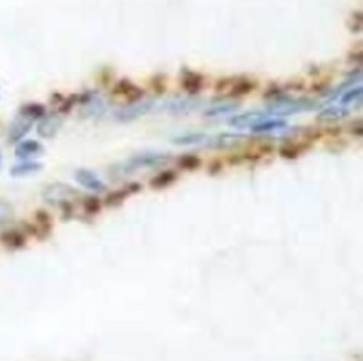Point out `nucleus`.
I'll return each instance as SVG.
<instances>
[{"mask_svg": "<svg viewBox=\"0 0 363 361\" xmlns=\"http://www.w3.org/2000/svg\"><path fill=\"white\" fill-rule=\"evenodd\" d=\"M139 189H141V186L139 184H131L128 188H122L119 191H116V193H112L111 196L108 198V202L109 205H119V202L124 201V199L131 196L133 193H138Z\"/></svg>", "mask_w": 363, "mask_h": 361, "instance_id": "9b49d317", "label": "nucleus"}, {"mask_svg": "<svg viewBox=\"0 0 363 361\" xmlns=\"http://www.w3.org/2000/svg\"><path fill=\"white\" fill-rule=\"evenodd\" d=\"M75 181L86 189L94 191V193H101V191L105 189L104 182L97 177L96 172L89 171V169H77L75 171Z\"/></svg>", "mask_w": 363, "mask_h": 361, "instance_id": "7ed1b4c3", "label": "nucleus"}, {"mask_svg": "<svg viewBox=\"0 0 363 361\" xmlns=\"http://www.w3.org/2000/svg\"><path fill=\"white\" fill-rule=\"evenodd\" d=\"M176 179H178V172L176 171H163L151 179V188L164 189L168 186H171Z\"/></svg>", "mask_w": 363, "mask_h": 361, "instance_id": "6e6552de", "label": "nucleus"}, {"mask_svg": "<svg viewBox=\"0 0 363 361\" xmlns=\"http://www.w3.org/2000/svg\"><path fill=\"white\" fill-rule=\"evenodd\" d=\"M355 97H357V99H362V87L350 89L348 92H345V94L340 97V104L339 105H340V108L347 109V105L355 104Z\"/></svg>", "mask_w": 363, "mask_h": 361, "instance_id": "dca6fc26", "label": "nucleus"}, {"mask_svg": "<svg viewBox=\"0 0 363 361\" xmlns=\"http://www.w3.org/2000/svg\"><path fill=\"white\" fill-rule=\"evenodd\" d=\"M202 84H205V79H202L201 74H194V72H186L181 79V86L188 94H198L201 91Z\"/></svg>", "mask_w": 363, "mask_h": 361, "instance_id": "39448f33", "label": "nucleus"}, {"mask_svg": "<svg viewBox=\"0 0 363 361\" xmlns=\"http://www.w3.org/2000/svg\"><path fill=\"white\" fill-rule=\"evenodd\" d=\"M302 152L303 147L299 146V144H286V146H283L280 149V154L281 157H285V159H295V157H298Z\"/></svg>", "mask_w": 363, "mask_h": 361, "instance_id": "f3484780", "label": "nucleus"}, {"mask_svg": "<svg viewBox=\"0 0 363 361\" xmlns=\"http://www.w3.org/2000/svg\"><path fill=\"white\" fill-rule=\"evenodd\" d=\"M256 87V80H253L250 78H238L233 79V84H231L230 91L226 92V96L230 97H242L250 94V92L255 91Z\"/></svg>", "mask_w": 363, "mask_h": 361, "instance_id": "20e7f679", "label": "nucleus"}, {"mask_svg": "<svg viewBox=\"0 0 363 361\" xmlns=\"http://www.w3.org/2000/svg\"><path fill=\"white\" fill-rule=\"evenodd\" d=\"M178 165L183 171H194V169H198L201 165V159L194 154H184L179 157Z\"/></svg>", "mask_w": 363, "mask_h": 361, "instance_id": "ddd939ff", "label": "nucleus"}, {"mask_svg": "<svg viewBox=\"0 0 363 361\" xmlns=\"http://www.w3.org/2000/svg\"><path fill=\"white\" fill-rule=\"evenodd\" d=\"M12 214H14V211H12L10 205L6 201H0V226L7 224L12 219Z\"/></svg>", "mask_w": 363, "mask_h": 361, "instance_id": "a211bd4d", "label": "nucleus"}, {"mask_svg": "<svg viewBox=\"0 0 363 361\" xmlns=\"http://www.w3.org/2000/svg\"><path fill=\"white\" fill-rule=\"evenodd\" d=\"M75 198H79L77 191L67 184H61V182L50 184L44 191V199L49 205H67V202L74 201Z\"/></svg>", "mask_w": 363, "mask_h": 361, "instance_id": "f257e3e1", "label": "nucleus"}, {"mask_svg": "<svg viewBox=\"0 0 363 361\" xmlns=\"http://www.w3.org/2000/svg\"><path fill=\"white\" fill-rule=\"evenodd\" d=\"M267 119V116L261 112H250V114H243V116H236L235 119H231V126L235 127H253L256 126L258 122L265 121Z\"/></svg>", "mask_w": 363, "mask_h": 361, "instance_id": "0eeeda50", "label": "nucleus"}, {"mask_svg": "<svg viewBox=\"0 0 363 361\" xmlns=\"http://www.w3.org/2000/svg\"><path fill=\"white\" fill-rule=\"evenodd\" d=\"M348 24H350V29H352L353 32H360L362 31V12L357 10L355 14H352Z\"/></svg>", "mask_w": 363, "mask_h": 361, "instance_id": "6ab92c4d", "label": "nucleus"}, {"mask_svg": "<svg viewBox=\"0 0 363 361\" xmlns=\"http://www.w3.org/2000/svg\"><path fill=\"white\" fill-rule=\"evenodd\" d=\"M42 165L39 163H32V161H25V163H20L14 165V168L10 169V174L12 176H29V174H34L37 171H40Z\"/></svg>", "mask_w": 363, "mask_h": 361, "instance_id": "9d476101", "label": "nucleus"}, {"mask_svg": "<svg viewBox=\"0 0 363 361\" xmlns=\"http://www.w3.org/2000/svg\"><path fill=\"white\" fill-rule=\"evenodd\" d=\"M40 151H42V146L39 142L25 141V142L19 144V147H17L15 152L19 157H32V156L39 154Z\"/></svg>", "mask_w": 363, "mask_h": 361, "instance_id": "f8f14e48", "label": "nucleus"}, {"mask_svg": "<svg viewBox=\"0 0 363 361\" xmlns=\"http://www.w3.org/2000/svg\"><path fill=\"white\" fill-rule=\"evenodd\" d=\"M164 159H166V156L163 154H145V156L134 157V159L129 163V165L131 168H147V165L159 164Z\"/></svg>", "mask_w": 363, "mask_h": 361, "instance_id": "1a4fd4ad", "label": "nucleus"}, {"mask_svg": "<svg viewBox=\"0 0 363 361\" xmlns=\"http://www.w3.org/2000/svg\"><path fill=\"white\" fill-rule=\"evenodd\" d=\"M61 117L59 116H47V117H42L39 127H37V131H39V135L42 138H52L54 134L57 133L59 127H61Z\"/></svg>", "mask_w": 363, "mask_h": 361, "instance_id": "423d86ee", "label": "nucleus"}, {"mask_svg": "<svg viewBox=\"0 0 363 361\" xmlns=\"http://www.w3.org/2000/svg\"><path fill=\"white\" fill-rule=\"evenodd\" d=\"M348 114V109L345 108H332V109H327L325 112L320 114V121H335V119H341L345 117Z\"/></svg>", "mask_w": 363, "mask_h": 361, "instance_id": "2eb2a0df", "label": "nucleus"}, {"mask_svg": "<svg viewBox=\"0 0 363 361\" xmlns=\"http://www.w3.org/2000/svg\"><path fill=\"white\" fill-rule=\"evenodd\" d=\"M34 121H36V119H34L31 114L25 112L24 109L20 110L19 117L15 119L14 124H12V127H10V134H8V135H10V141L12 142L20 141V139H22L24 135L27 134L29 131H31Z\"/></svg>", "mask_w": 363, "mask_h": 361, "instance_id": "f03ea898", "label": "nucleus"}, {"mask_svg": "<svg viewBox=\"0 0 363 361\" xmlns=\"http://www.w3.org/2000/svg\"><path fill=\"white\" fill-rule=\"evenodd\" d=\"M281 127H285V121H261L258 122L256 126H253L251 129L255 131V133H268V131H276V129H281Z\"/></svg>", "mask_w": 363, "mask_h": 361, "instance_id": "4468645a", "label": "nucleus"}]
</instances>
